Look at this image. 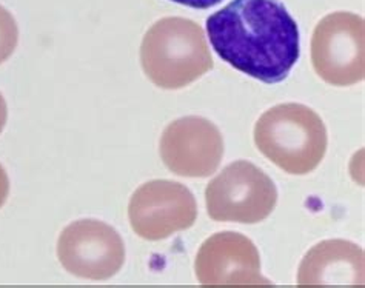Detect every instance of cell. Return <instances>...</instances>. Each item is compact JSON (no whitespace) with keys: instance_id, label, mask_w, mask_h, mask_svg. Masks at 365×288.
Wrapping results in <instances>:
<instances>
[{"instance_id":"cell-1","label":"cell","mask_w":365,"mask_h":288,"mask_svg":"<svg viewBox=\"0 0 365 288\" xmlns=\"http://www.w3.org/2000/svg\"><path fill=\"white\" fill-rule=\"evenodd\" d=\"M220 59L264 83L287 79L301 54L299 28L279 0H233L207 19Z\"/></svg>"},{"instance_id":"cell-2","label":"cell","mask_w":365,"mask_h":288,"mask_svg":"<svg viewBox=\"0 0 365 288\" xmlns=\"http://www.w3.org/2000/svg\"><path fill=\"white\" fill-rule=\"evenodd\" d=\"M140 63L159 88L179 90L213 68L204 30L184 17L160 19L145 33Z\"/></svg>"},{"instance_id":"cell-3","label":"cell","mask_w":365,"mask_h":288,"mask_svg":"<svg viewBox=\"0 0 365 288\" xmlns=\"http://www.w3.org/2000/svg\"><path fill=\"white\" fill-rule=\"evenodd\" d=\"M255 143L276 167L309 175L327 153V128L319 114L302 103H282L265 111L255 127Z\"/></svg>"},{"instance_id":"cell-4","label":"cell","mask_w":365,"mask_h":288,"mask_svg":"<svg viewBox=\"0 0 365 288\" xmlns=\"http://www.w3.org/2000/svg\"><path fill=\"white\" fill-rule=\"evenodd\" d=\"M205 204L208 216L217 222L257 224L273 213L277 190L264 170L237 160L207 185Z\"/></svg>"},{"instance_id":"cell-5","label":"cell","mask_w":365,"mask_h":288,"mask_svg":"<svg viewBox=\"0 0 365 288\" xmlns=\"http://www.w3.org/2000/svg\"><path fill=\"white\" fill-rule=\"evenodd\" d=\"M365 24L353 13H333L316 25L312 62L316 74L334 86H350L365 76Z\"/></svg>"},{"instance_id":"cell-6","label":"cell","mask_w":365,"mask_h":288,"mask_svg":"<svg viewBox=\"0 0 365 288\" xmlns=\"http://www.w3.org/2000/svg\"><path fill=\"white\" fill-rule=\"evenodd\" d=\"M197 204L179 182L150 180L134 191L128 204L133 232L145 241H162L195 225Z\"/></svg>"},{"instance_id":"cell-7","label":"cell","mask_w":365,"mask_h":288,"mask_svg":"<svg viewBox=\"0 0 365 288\" xmlns=\"http://www.w3.org/2000/svg\"><path fill=\"white\" fill-rule=\"evenodd\" d=\"M57 257L65 270L74 276L107 281L123 267L125 245L111 225L96 219H82L61 233Z\"/></svg>"},{"instance_id":"cell-8","label":"cell","mask_w":365,"mask_h":288,"mask_svg":"<svg viewBox=\"0 0 365 288\" xmlns=\"http://www.w3.org/2000/svg\"><path fill=\"white\" fill-rule=\"evenodd\" d=\"M160 158L178 176L208 178L224 158V138L205 118H180L163 130Z\"/></svg>"},{"instance_id":"cell-9","label":"cell","mask_w":365,"mask_h":288,"mask_svg":"<svg viewBox=\"0 0 365 288\" xmlns=\"http://www.w3.org/2000/svg\"><path fill=\"white\" fill-rule=\"evenodd\" d=\"M195 272L202 287H273L261 273L256 245L236 232L210 236L199 248Z\"/></svg>"},{"instance_id":"cell-10","label":"cell","mask_w":365,"mask_h":288,"mask_svg":"<svg viewBox=\"0 0 365 288\" xmlns=\"http://www.w3.org/2000/svg\"><path fill=\"white\" fill-rule=\"evenodd\" d=\"M364 250L333 239L314 245L297 272L299 287H364Z\"/></svg>"},{"instance_id":"cell-11","label":"cell","mask_w":365,"mask_h":288,"mask_svg":"<svg viewBox=\"0 0 365 288\" xmlns=\"http://www.w3.org/2000/svg\"><path fill=\"white\" fill-rule=\"evenodd\" d=\"M19 42V28L13 14L0 5V63L8 61Z\"/></svg>"},{"instance_id":"cell-12","label":"cell","mask_w":365,"mask_h":288,"mask_svg":"<svg viewBox=\"0 0 365 288\" xmlns=\"http://www.w3.org/2000/svg\"><path fill=\"white\" fill-rule=\"evenodd\" d=\"M170 2H175L190 8H196V9H207L220 4L222 0H170Z\"/></svg>"},{"instance_id":"cell-13","label":"cell","mask_w":365,"mask_h":288,"mask_svg":"<svg viewBox=\"0 0 365 288\" xmlns=\"http://www.w3.org/2000/svg\"><path fill=\"white\" fill-rule=\"evenodd\" d=\"M8 195H9V179L5 168L0 165V208L5 205Z\"/></svg>"},{"instance_id":"cell-14","label":"cell","mask_w":365,"mask_h":288,"mask_svg":"<svg viewBox=\"0 0 365 288\" xmlns=\"http://www.w3.org/2000/svg\"><path fill=\"white\" fill-rule=\"evenodd\" d=\"M6 119H8V107H6V102L4 99V96L0 94V133H2L4 128H5Z\"/></svg>"}]
</instances>
